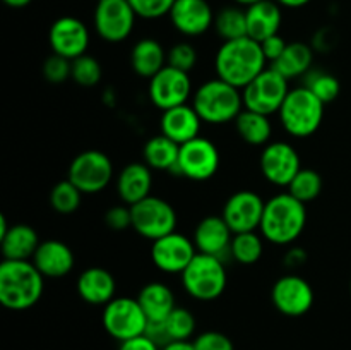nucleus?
I'll return each mask as SVG.
<instances>
[{
	"mask_svg": "<svg viewBox=\"0 0 351 350\" xmlns=\"http://www.w3.org/2000/svg\"><path fill=\"white\" fill-rule=\"evenodd\" d=\"M119 350H161L149 336L141 335L136 338L125 340V342H120Z\"/></svg>",
	"mask_w": 351,
	"mask_h": 350,
	"instance_id": "nucleus-47",
	"label": "nucleus"
},
{
	"mask_svg": "<svg viewBox=\"0 0 351 350\" xmlns=\"http://www.w3.org/2000/svg\"><path fill=\"white\" fill-rule=\"evenodd\" d=\"M307 250L300 246H291L290 249L285 254L283 264L288 268V270H298V268L304 266L307 263Z\"/></svg>",
	"mask_w": 351,
	"mask_h": 350,
	"instance_id": "nucleus-46",
	"label": "nucleus"
},
{
	"mask_svg": "<svg viewBox=\"0 0 351 350\" xmlns=\"http://www.w3.org/2000/svg\"><path fill=\"white\" fill-rule=\"evenodd\" d=\"M96 2H98V0H96Z\"/></svg>",
	"mask_w": 351,
	"mask_h": 350,
	"instance_id": "nucleus-54",
	"label": "nucleus"
},
{
	"mask_svg": "<svg viewBox=\"0 0 351 350\" xmlns=\"http://www.w3.org/2000/svg\"><path fill=\"white\" fill-rule=\"evenodd\" d=\"M41 244L38 232L26 223H14L3 237H0V250L3 259L31 261Z\"/></svg>",
	"mask_w": 351,
	"mask_h": 350,
	"instance_id": "nucleus-26",
	"label": "nucleus"
},
{
	"mask_svg": "<svg viewBox=\"0 0 351 350\" xmlns=\"http://www.w3.org/2000/svg\"><path fill=\"white\" fill-rule=\"evenodd\" d=\"M197 254L194 240L177 230L151 244V261L167 275H182Z\"/></svg>",
	"mask_w": 351,
	"mask_h": 350,
	"instance_id": "nucleus-16",
	"label": "nucleus"
},
{
	"mask_svg": "<svg viewBox=\"0 0 351 350\" xmlns=\"http://www.w3.org/2000/svg\"><path fill=\"white\" fill-rule=\"evenodd\" d=\"M165 326L171 342H189L195 331V318L187 307H177L165 319Z\"/></svg>",
	"mask_w": 351,
	"mask_h": 350,
	"instance_id": "nucleus-37",
	"label": "nucleus"
},
{
	"mask_svg": "<svg viewBox=\"0 0 351 350\" xmlns=\"http://www.w3.org/2000/svg\"><path fill=\"white\" fill-rule=\"evenodd\" d=\"M259 168L269 184L288 187L295 175L302 170L300 154L287 141H271L261 151Z\"/></svg>",
	"mask_w": 351,
	"mask_h": 350,
	"instance_id": "nucleus-15",
	"label": "nucleus"
},
{
	"mask_svg": "<svg viewBox=\"0 0 351 350\" xmlns=\"http://www.w3.org/2000/svg\"><path fill=\"white\" fill-rule=\"evenodd\" d=\"M10 229L9 222H7V216L5 215H0V237H3L7 233V230Z\"/></svg>",
	"mask_w": 351,
	"mask_h": 350,
	"instance_id": "nucleus-51",
	"label": "nucleus"
},
{
	"mask_svg": "<svg viewBox=\"0 0 351 350\" xmlns=\"http://www.w3.org/2000/svg\"><path fill=\"white\" fill-rule=\"evenodd\" d=\"M314 54L315 50L312 45L304 43V41H291L283 55L274 64H271V67L276 69L288 81L302 78V75L305 78L314 65Z\"/></svg>",
	"mask_w": 351,
	"mask_h": 350,
	"instance_id": "nucleus-29",
	"label": "nucleus"
},
{
	"mask_svg": "<svg viewBox=\"0 0 351 350\" xmlns=\"http://www.w3.org/2000/svg\"><path fill=\"white\" fill-rule=\"evenodd\" d=\"M31 261L45 278H64L75 266L74 253L69 244L57 239L41 240Z\"/></svg>",
	"mask_w": 351,
	"mask_h": 350,
	"instance_id": "nucleus-21",
	"label": "nucleus"
},
{
	"mask_svg": "<svg viewBox=\"0 0 351 350\" xmlns=\"http://www.w3.org/2000/svg\"><path fill=\"white\" fill-rule=\"evenodd\" d=\"M307 208L290 192H280L266 201L261 222V235L276 246H290L304 233Z\"/></svg>",
	"mask_w": 351,
	"mask_h": 350,
	"instance_id": "nucleus-2",
	"label": "nucleus"
},
{
	"mask_svg": "<svg viewBox=\"0 0 351 350\" xmlns=\"http://www.w3.org/2000/svg\"><path fill=\"white\" fill-rule=\"evenodd\" d=\"M89 34L88 26L81 19L74 16H62L51 23L48 30V43H50L51 54L62 55V57L74 60L88 51Z\"/></svg>",
	"mask_w": 351,
	"mask_h": 350,
	"instance_id": "nucleus-17",
	"label": "nucleus"
},
{
	"mask_svg": "<svg viewBox=\"0 0 351 350\" xmlns=\"http://www.w3.org/2000/svg\"><path fill=\"white\" fill-rule=\"evenodd\" d=\"M281 7H287V9H302V7L308 5L312 0H276Z\"/></svg>",
	"mask_w": 351,
	"mask_h": 350,
	"instance_id": "nucleus-49",
	"label": "nucleus"
},
{
	"mask_svg": "<svg viewBox=\"0 0 351 350\" xmlns=\"http://www.w3.org/2000/svg\"><path fill=\"white\" fill-rule=\"evenodd\" d=\"M178 154H180V144L171 141L170 137L158 134L151 137L143 150L144 163L153 170L160 172H173L178 163Z\"/></svg>",
	"mask_w": 351,
	"mask_h": 350,
	"instance_id": "nucleus-31",
	"label": "nucleus"
},
{
	"mask_svg": "<svg viewBox=\"0 0 351 350\" xmlns=\"http://www.w3.org/2000/svg\"><path fill=\"white\" fill-rule=\"evenodd\" d=\"M215 16L208 0H175L168 14L171 26L189 38L208 33L215 24Z\"/></svg>",
	"mask_w": 351,
	"mask_h": 350,
	"instance_id": "nucleus-19",
	"label": "nucleus"
},
{
	"mask_svg": "<svg viewBox=\"0 0 351 350\" xmlns=\"http://www.w3.org/2000/svg\"><path fill=\"white\" fill-rule=\"evenodd\" d=\"M82 196L84 194L69 178H65L51 187L50 206L60 215H72L81 206Z\"/></svg>",
	"mask_w": 351,
	"mask_h": 350,
	"instance_id": "nucleus-35",
	"label": "nucleus"
},
{
	"mask_svg": "<svg viewBox=\"0 0 351 350\" xmlns=\"http://www.w3.org/2000/svg\"><path fill=\"white\" fill-rule=\"evenodd\" d=\"M43 78L50 84H64L67 79L72 78V60L62 57V55L51 54L43 62Z\"/></svg>",
	"mask_w": 351,
	"mask_h": 350,
	"instance_id": "nucleus-39",
	"label": "nucleus"
},
{
	"mask_svg": "<svg viewBox=\"0 0 351 350\" xmlns=\"http://www.w3.org/2000/svg\"><path fill=\"white\" fill-rule=\"evenodd\" d=\"M235 129L240 139L250 146L264 148L271 143V136H273L271 117L247 108H243L242 113L235 119Z\"/></svg>",
	"mask_w": 351,
	"mask_h": 350,
	"instance_id": "nucleus-30",
	"label": "nucleus"
},
{
	"mask_svg": "<svg viewBox=\"0 0 351 350\" xmlns=\"http://www.w3.org/2000/svg\"><path fill=\"white\" fill-rule=\"evenodd\" d=\"M77 295L91 305H106L115 299L117 281L115 277L106 268H86L75 281Z\"/></svg>",
	"mask_w": 351,
	"mask_h": 350,
	"instance_id": "nucleus-24",
	"label": "nucleus"
},
{
	"mask_svg": "<svg viewBox=\"0 0 351 350\" xmlns=\"http://www.w3.org/2000/svg\"><path fill=\"white\" fill-rule=\"evenodd\" d=\"M101 323L105 331L119 342L136 338L146 333L147 318L137 297H115L103 305Z\"/></svg>",
	"mask_w": 351,
	"mask_h": 350,
	"instance_id": "nucleus-11",
	"label": "nucleus"
},
{
	"mask_svg": "<svg viewBox=\"0 0 351 350\" xmlns=\"http://www.w3.org/2000/svg\"><path fill=\"white\" fill-rule=\"evenodd\" d=\"M322 187H324V182H322L319 172L312 170V168H302L288 185V192L298 201L307 205V202L315 201L321 196Z\"/></svg>",
	"mask_w": 351,
	"mask_h": 350,
	"instance_id": "nucleus-34",
	"label": "nucleus"
},
{
	"mask_svg": "<svg viewBox=\"0 0 351 350\" xmlns=\"http://www.w3.org/2000/svg\"><path fill=\"white\" fill-rule=\"evenodd\" d=\"M2 2L5 3L7 7H10V9H23V7L29 5L33 0H2Z\"/></svg>",
	"mask_w": 351,
	"mask_h": 350,
	"instance_id": "nucleus-50",
	"label": "nucleus"
},
{
	"mask_svg": "<svg viewBox=\"0 0 351 350\" xmlns=\"http://www.w3.org/2000/svg\"><path fill=\"white\" fill-rule=\"evenodd\" d=\"M117 194L123 205H136L151 196L153 189V168L144 161H134L125 165L115 178Z\"/></svg>",
	"mask_w": 351,
	"mask_h": 350,
	"instance_id": "nucleus-23",
	"label": "nucleus"
},
{
	"mask_svg": "<svg viewBox=\"0 0 351 350\" xmlns=\"http://www.w3.org/2000/svg\"><path fill=\"white\" fill-rule=\"evenodd\" d=\"M195 350H235L232 338L221 331H204L192 340Z\"/></svg>",
	"mask_w": 351,
	"mask_h": 350,
	"instance_id": "nucleus-42",
	"label": "nucleus"
},
{
	"mask_svg": "<svg viewBox=\"0 0 351 350\" xmlns=\"http://www.w3.org/2000/svg\"><path fill=\"white\" fill-rule=\"evenodd\" d=\"M213 27L223 41H232L247 36L245 9H242L240 5L223 7L219 12H216Z\"/></svg>",
	"mask_w": 351,
	"mask_h": 350,
	"instance_id": "nucleus-32",
	"label": "nucleus"
},
{
	"mask_svg": "<svg viewBox=\"0 0 351 350\" xmlns=\"http://www.w3.org/2000/svg\"><path fill=\"white\" fill-rule=\"evenodd\" d=\"M184 290L192 299L201 302L216 301L223 295L228 285L225 259L211 254H195L184 273L180 275Z\"/></svg>",
	"mask_w": 351,
	"mask_h": 350,
	"instance_id": "nucleus-6",
	"label": "nucleus"
},
{
	"mask_svg": "<svg viewBox=\"0 0 351 350\" xmlns=\"http://www.w3.org/2000/svg\"><path fill=\"white\" fill-rule=\"evenodd\" d=\"M324 106L307 86H297L290 89L278 117L283 129L291 137L304 139L314 136L319 130L324 119Z\"/></svg>",
	"mask_w": 351,
	"mask_h": 350,
	"instance_id": "nucleus-5",
	"label": "nucleus"
},
{
	"mask_svg": "<svg viewBox=\"0 0 351 350\" xmlns=\"http://www.w3.org/2000/svg\"><path fill=\"white\" fill-rule=\"evenodd\" d=\"M266 201L257 192L243 189L237 191L226 199L221 216L233 233L256 232L263 222V213Z\"/></svg>",
	"mask_w": 351,
	"mask_h": 350,
	"instance_id": "nucleus-18",
	"label": "nucleus"
},
{
	"mask_svg": "<svg viewBox=\"0 0 351 350\" xmlns=\"http://www.w3.org/2000/svg\"><path fill=\"white\" fill-rule=\"evenodd\" d=\"M232 239L233 232L225 218L219 215H209L197 223L192 240L197 247V253L211 254L225 259L226 254H230Z\"/></svg>",
	"mask_w": 351,
	"mask_h": 350,
	"instance_id": "nucleus-20",
	"label": "nucleus"
},
{
	"mask_svg": "<svg viewBox=\"0 0 351 350\" xmlns=\"http://www.w3.org/2000/svg\"><path fill=\"white\" fill-rule=\"evenodd\" d=\"M288 93H290V81L276 69L267 67L242 89L243 106L247 110L271 117L273 113L280 112Z\"/></svg>",
	"mask_w": 351,
	"mask_h": 350,
	"instance_id": "nucleus-10",
	"label": "nucleus"
},
{
	"mask_svg": "<svg viewBox=\"0 0 351 350\" xmlns=\"http://www.w3.org/2000/svg\"><path fill=\"white\" fill-rule=\"evenodd\" d=\"M113 163L106 153L99 150H86L71 161L67 178L82 194H98L113 180Z\"/></svg>",
	"mask_w": 351,
	"mask_h": 350,
	"instance_id": "nucleus-8",
	"label": "nucleus"
},
{
	"mask_svg": "<svg viewBox=\"0 0 351 350\" xmlns=\"http://www.w3.org/2000/svg\"><path fill=\"white\" fill-rule=\"evenodd\" d=\"M264 254V237L256 232L233 233L230 256L243 266H250L261 261Z\"/></svg>",
	"mask_w": 351,
	"mask_h": 350,
	"instance_id": "nucleus-33",
	"label": "nucleus"
},
{
	"mask_svg": "<svg viewBox=\"0 0 351 350\" xmlns=\"http://www.w3.org/2000/svg\"><path fill=\"white\" fill-rule=\"evenodd\" d=\"M161 350H195L194 343L189 340V342H170L168 345H165Z\"/></svg>",
	"mask_w": 351,
	"mask_h": 350,
	"instance_id": "nucleus-48",
	"label": "nucleus"
},
{
	"mask_svg": "<svg viewBox=\"0 0 351 350\" xmlns=\"http://www.w3.org/2000/svg\"><path fill=\"white\" fill-rule=\"evenodd\" d=\"M247 14V36L256 41H264L266 38L280 33L283 23L281 5L276 0H261L245 7Z\"/></svg>",
	"mask_w": 351,
	"mask_h": 350,
	"instance_id": "nucleus-25",
	"label": "nucleus"
},
{
	"mask_svg": "<svg viewBox=\"0 0 351 350\" xmlns=\"http://www.w3.org/2000/svg\"><path fill=\"white\" fill-rule=\"evenodd\" d=\"M45 292V277L33 261L0 263V302L10 311H26L36 305Z\"/></svg>",
	"mask_w": 351,
	"mask_h": 350,
	"instance_id": "nucleus-3",
	"label": "nucleus"
},
{
	"mask_svg": "<svg viewBox=\"0 0 351 350\" xmlns=\"http://www.w3.org/2000/svg\"><path fill=\"white\" fill-rule=\"evenodd\" d=\"M144 335L149 336V338L153 340V342L156 343L160 349H163L165 345H168V343L171 342L170 335H168V331H167V326H165L163 321L147 323V328H146V333H144Z\"/></svg>",
	"mask_w": 351,
	"mask_h": 350,
	"instance_id": "nucleus-45",
	"label": "nucleus"
},
{
	"mask_svg": "<svg viewBox=\"0 0 351 350\" xmlns=\"http://www.w3.org/2000/svg\"><path fill=\"white\" fill-rule=\"evenodd\" d=\"M105 225L113 232H123L127 229H132V211L129 205H115L106 209Z\"/></svg>",
	"mask_w": 351,
	"mask_h": 350,
	"instance_id": "nucleus-43",
	"label": "nucleus"
},
{
	"mask_svg": "<svg viewBox=\"0 0 351 350\" xmlns=\"http://www.w3.org/2000/svg\"><path fill=\"white\" fill-rule=\"evenodd\" d=\"M350 292H351V281H350Z\"/></svg>",
	"mask_w": 351,
	"mask_h": 350,
	"instance_id": "nucleus-53",
	"label": "nucleus"
},
{
	"mask_svg": "<svg viewBox=\"0 0 351 350\" xmlns=\"http://www.w3.org/2000/svg\"><path fill=\"white\" fill-rule=\"evenodd\" d=\"M130 211H132V229L151 242L177 230V211L163 198L153 194L147 196L146 199L130 206Z\"/></svg>",
	"mask_w": 351,
	"mask_h": 350,
	"instance_id": "nucleus-7",
	"label": "nucleus"
},
{
	"mask_svg": "<svg viewBox=\"0 0 351 350\" xmlns=\"http://www.w3.org/2000/svg\"><path fill=\"white\" fill-rule=\"evenodd\" d=\"M202 124L204 122L195 112L194 106L185 103V105L173 106V108L161 112L160 134L170 137L171 141L182 146V144L199 137Z\"/></svg>",
	"mask_w": 351,
	"mask_h": 350,
	"instance_id": "nucleus-22",
	"label": "nucleus"
},
{
	"mask_svg": "<svg viewBox=\"0 0 351 350\" xmlns=\"http://www.w3.org/2000/svg\"><path fill=\"white\" fill-rule=\"evenodd\" d=\"M233 2H235L237 5L249 7V5H252V3H257V2H261V0H233Z\"/></svg>",
	"mask_w": 351,
	"mask_h": 350,
	"instance_id": "nucleus-52",
	"label": "nucleus"
},
{
	"mask_svg": "<svg viewBox=\"0 0 351 350\" xmlns=\"http://www.w3.org/2000/svg\"><path fill=\"white\" fill-rule=\"evenodd\" d=\"M221 163V154L218 146L208 137H195L182 144L178 163L171 174L177 177L189 178L194 182L209 180L216 175Z\"/></svg>",
	"mask_w": 351,
	"mask_h": 350,
	"instance_id": "nucleus-9",
	"label": "nucleus"
},
{
	"mask_svg": "<svg viewBox=\"0 0 351 350\" xmlns=\"http://www.w3.org/2000/svg\"><path fill=\"white\" fill-rule=\"evenodd\" d=\"M259 41L249 36L223 41L215 57L216 75L235 88L243 89L267 69Z\"/></svg>",
	"mask_w": 351,
	"mask_h": 350,
	"instance_id": "nucleus-1",
	"label": "nucleus"
},
{
	"mask_svg": "<svg viewBox=\"0 0 351 350\" xmlns=\"http://www.w3.org/2000/svg\"><path fill=\"white\" fill-rule=\"evenodd\" d=\"M137 14L129 0H98L93 14V24L106 43H122L132 34Z\"/></svg>",
	"mask_w": 351,
	"mask_h": 350,
	"instance_id": "nucleus-12",
	"label": "nucleus"
},
{
	"mask_svg": "<svg viewBox=\"0 0 351 350\" xmlns=\"http://www.w3.org/2000/svg\"><path fill=\"white\" fill-rule=\"evenodd\" d=\"M137 301H139L147 321H165L170 312L177 307L173 290L163 281H149L144 285L139 290Z\"/></svg>",
	"mask_w": 351,
	"mask_h": 350,
	"instance_id": "nucleus-28",
	"label": "nucleus"
},
{
	"mask_svg": "<svg viewBox=\"0 0 351 350\" xmlns=\"http://www.w3.org/2000/svg\"><path fill=\"white\" fill-rule=\"evenodd\" d=\"M132 9L141 19H160L168 16L175 0H129Z\"/></svg>",
	"mask_w": 351,
	"mask_h": 350,
	"instance_id": "nucleus-41",
	"label": "nucleus"
},
{
	"mask_svg": "<svg viewBox=\"0 0 351 350\" xmlns=\"http://www.w3.org/2000/svg\"><path fill=\"white\" fill-rule=\"evenodd\" d=\"M287 47H288V41L285 40L280 33L274 34V36L266 38L264 41H261V48H263L264 51V57H266V60L271 62V64H274V62L283 55V51L287 50Z\"/></svg>",
	"mask_w": 351,
	"mask_h": 350,
	"instance_id": "nucleus-44",
	"label": "nucleus"
},
{
	"mask_svg": "<svg viewBox=\"0 0 351 350\" xmlns=\"http://www.w3.org/2000/svg\"><path fill=\"white\" fill-rule=\"evenodd\" d=\"M192 79L189 72L165 65L156 75L149 79L147 96L158 110L165 112L173 106L185 105L192 98Z\"/></svg>",
	"mask_w": 351,
	"mask_h": 350,
	"instance_id": "nucleus-13",
	"label": "nucleus"
},
{
	"mask_svg": "<svg viewBox=\"0 0 351 350\" xmlns=\"http://www.w3.org/2000/svg\"><path fill=\"white\" fill-rule=\"evenodd\" d=\"M192 106L201 120L209 126H223L235 122L242 113V89L235 88L223 79L215 78L202 82L192 95Z\"/></svg>",
	"mask_w": 351,
	"mask_h": 350,
	"instance_id": "nucleus-4",
	"label": "nucleus"
},
{
	"mask_svg": "<svg viewBox=\"0 0 351 350\" xmlns=\"http://www.w3.org/2000/svg\"><path fill=\"white\" fill-rule=\"evenodd\" d=\"M103 78L101 64L91 55L84 54L72 60V81L82 88H93Z\"/></svg>",
	"mask_w": 351,
	"mask_h": 350,
	"instance_id": "nucleus-38",
	"label": "nucleus"
},
{
	"mask_svg": "<svg viewBox=\"0 0 351 350\" xmlns=\"http://www.w3.org/2000/svg\"><path fill=\"white\" fill-rule=\"evenodd\" d=\"M168 64V51L154 38H143L130 51V67L139 78L151 79Z\"/></svg>",
	"mask_w": 351,
	"mask_h": 350,
	"instance_id": "nucleus-27",
	"label": "nucleus"
},
{
	"mask_svg": "<svg viewBox=\"0 0 351 350\" xmlns=\"http://www.w3.org/2000/svg\"><path fill=\"white\" fill-rule=\"evenodd\" d=\"M271 301L278 312L288 318L307 314L315 301L312 285L297 273H287L278 278L271 288Z\"/></svg>",
	"mask_w": 351,
	"mask_h": 350,
	"instance_id": "nucleus-14",
	"label": "nucleus"
},
{
	"mask_svg": "<svg viewBox=\"0 0 351 350\" xmlns=\"http://www.w3.org/2000/svg\"><path fill=\"white\" fill-rule=\"evenodd\" d=\"M322 103H331L341 93V82L335 74H329L324 71H314L312 69L307 75H305V84Z\"/></svg>",
	"mask_w": 351,
	"mask_h": 350,
	"instance_id": "nucleus-36",
	"label": "nucleus"
},
{
	"mask_svg": "<svg viewBox=\"0 0 351 350\" xmlns=\"http://www.w3.org/2000/svg\"><path fill=\"white\" fill-rule=\"evenodd\" d=\"M168 65L191 72L197 65V50L189 41H178L168 50Z\"/></svg>",
	"mask_w": 351,
	"mask_h": 350,
	"instance_id": "nucleus-40",
	"label": "nucleus"
}]
</instances>
